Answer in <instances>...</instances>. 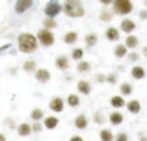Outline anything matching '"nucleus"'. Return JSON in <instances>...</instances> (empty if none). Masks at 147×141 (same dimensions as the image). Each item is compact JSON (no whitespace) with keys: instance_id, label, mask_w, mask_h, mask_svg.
I'll return each mask as SVG.
<instances>
[{"instance_id":"nucleus-38","label":"nucleus","mask_w":147,"mask_h":141,"mask_svg":"<svg viewBox=\"0 0 147 141\" xmlns=\"http://www.w3.org/2000/svg\"><path fill=\"white\" fill-rule=\"evenodd\" d=\"M43 123H32V130H34V134H39L41 130H43Z\"/></svg>"},{"instance_id":"nucleus-37","label":"nucleus","mask_w":147,"mask_h":141,"mask_svg":"<svg viewBox=\"0 0 147 141\" xmlns=\"http://www.w3.org/2000/svg\"><path fill=\"white\" fill-rule=\"evenodd\" d=\"M115 141H129V134L127 132H117L115 134Z\"/></svg>"},{"instance_id":"nucleus-8","label":"nucleus","mask_w":147,"mask_h":141,"mask_svg":"<svg viewBox=\"0 0 147 141\" xmlns=\"http://www.w3.org/2000/svg\"><path fill=\"white\" fill-rule=\"evenodd\" d=\"M108 123H110L112 126H119V124L125 123V115H123L121 112H117V110H112V112L108 113Z\"/></svg>"},{"instance_id":"nucleus-15","label":"nucleus","mask_w":147,"mask_h":141,"mask_svg":"<svg viewBox=\"0 0 147 141\" xmlns=\"http://www.w3.org/2000/svg\"><path fill=\"white\" fill-rule=\"evenodd\" d=\"M127 112L132 113V115H138V113L142 112V102L138 100V98H130V100H127Z\"/></svg>"},{"instance_id":"nucleus-17","label":"nucleus","mask_w":147,"mask_h":141,"mask_svg":"<svg viewBox=\"0 0 147 141\" xmlns=\"http://www.w3.org/2000/svg\"><path fill=\"white\" fill-rule=\"evenodd\" d=\"M130 76H132V80H144L147 76V71L142 65H132V69H130Z\"/></svg>"},{"instance_id":"nucleus-14","label":"nucleus","mask_w":147,"mask_h":141,"mask_svg":"<svg viewBox=\"0 0 147 141\" xmlns=\"http://www.w3.org/2000/svg\"><path fill=\"white\" fill-rule=\"evenodd\" d=\"M110 106L114 110H117V112H121V108H127L125 97H121V95H114V97H110Z\"/></svg>"},{"instance_id":"nucleus-45","label":"nucleus","mask_w":147,"mask_h":141,"mask_svg":"<svg viewBox=\"0 0 147 141\" xmlns=\"http://www.w3.org/2000/svg\"><path fill=\"white\" fill-rule=\"evenodd\" d=\"M0 141H7V138H6V134H2V132H0Z\"/></svg>"},{"instance_id":"nucleus-24","label":"nucleus","mask_w":147,"mask_h":141,"mask_svg":"<svg viewBox=\"0 0 147 141\" xmlns=\"http://www.w3.org/2000/svg\"><path fill=\"white\" fill-rule=\"evenodd\" d=\"M84 43H86V47H88V48H93L95 45L99 43V35H97L95 32L86 33V37H84Z\"/></svg>"},{"instance_id":"nucleus-43","label":"nucleus","mask_w":147,"mask_h":141,"mask_svg":"<svg viewBox=\"0 0 147 141\" xmlns=\"http://www.w3.org/2000/svg\"><path fill=\"white\" fill-rule=\"evenodd\" d=\"M138 141H147V134L140 132V134H138Z\"/></svg>"},{"instance_id":"nucleus-3","label":"nucleus","mask_w":147,"mask_h":141,"mask_svg":"<svg viewBox=\"0 0 147 141\" xmlns=\"http://www.w3.org/2000/svg\"><path fill=\"white\" fill-rule=\"evenodd\" d=\"M112 11L114 15H121V17H127L134 11V4L130 0H115L114 6H112Z\"/></svg>"},{"instance_id":"nucleus-6","label":"nucleus","mask_w":147,"mask_h":141,"mask_svg":"<svg viewBox=\"0 0 147 141\" xmlns=\"http://www.w3.org/2000/svg\"><path fill=\"white\" fill-rule=\"evenodd\" d=\"M65 104H67V102H65L61 97H52L49 100V108H50V112H52L54 115L63 112V110H65Z\"/></svg>"},{"instance_id":"nucleus-10","label":"nucleus","mask_w":147,"mask_h":141,"mask_svg":"<svg viewBox=\"0 0 147 141\" xmlns=\"http://www.w3.org/2000/svg\"><path fill=\"white\" fill-rule=\"evenodd\" d=\"M34 78H36L37 84H47L50 78H52V74H50L49 69H45V67H39V69L36 71V74H34Z\"/></svg>"},{"instance_id":"nucleus-40","label":"nucleus","mask_w":147,"mask_h":141,"mask_svg":"<svg viewBox=\"0 0 147 141\" xmlns=\"http://www.w3.org/2000/svg\"><path fill=\"white\" fill-rule=\"evenodd\" d=\"M114 2H115V0H100L102 7H110V6H114Z\"/></svg>"},{"instance_id":"nucleus-2","label":"nucleus","mask_w":147,"mask_h":141,"mask_svg":"<svg viewBox=\"0 0 147 141\" xmlns=\"http://www.w3.org/2000/svg\"><path fill=\"white\" fill-rule=\"evenodd\" d=\"M63 13L69 19H80L84 17L86 9H84L82 2H78V0H67V2H63Z\"/></svg>"},{"instance_id":"nucleus-35","label":"nucleus","mask_w":147,"mask_h":141,"mask_svg":"<svg viewBox=\"0 0 147 141\" xmlns=\"http://www.w3.org/2000/svg\"><path fill=\"white\" fill-rule=\"evenodd\" d=\"M4 124H6V126L9 128V130H17V128H19V124L15 123L13 117H6V119H4Z\"/></svg>"},{"instance_id":"nucleus-7","label":"nucleus","mask_w":147,"mask_h":141,"mask_svg":"<svg viewBox=\"0 0 147 141\" xmlns=\"http://www.w3.org/2000/svg\"><path fill=\"white\" fill-rule=\"evenodd\" d=\"M119 30H121V33L132 35V33H134V30H136V22H134L132 19L125 17V19H121V22H119Z\"/></svg>"},{"instance_id":"nucleus-42","label":"nucleus","mask_w":147,"mask_h":141,"mask_svg":"<svg viewBox=\"0 0 147 141\" xmlns=\"http://www.w3.org/2000/svg\"><path fill=\"white\" fill-rule=\"evenodd\" d=\"M69 141H84V138H82V136H71Z\"/></svg>"},{"instance_id":"nucleus-41","label":"nucleus","mask_w":147,"mask_h":141,"mask_svg":"<svg viewBox=\"0 0 147 141\" xmlns=\"http://www.w3.org/2000/svg\"><path fill=\"white\" fill-rule=\"evenodd\" d=\"M138 17H140L142 21H147V9H142L140 13H138Z\"/></svg>"},{"instance_id":"nucleus-30","label":"nucleus","mask_w":147,"mask_h":141,"mask_svg":"<svg viewBox=\"0 0 147 141\" xmlns=\"http://www.w3.org/2000/svg\"><path fill=\"white\" fill-rule=\"evenodd\" d=\"M65 102H67V106H69V108H78V106H80V95L71 93L67 98H65Z\"/></svg>"},{"instance_id":"nucleus-29","label":"nucleus","mask_w":147,"mask_h":141,"mask_svg":"<svg viewBox=\"0 0 147 141\" xmlns=\"http://www.w3.org/2000/svg\"><path fill=\"white\" fill-rule=\"evenodd\" d=\"M93 123H95V124H99V126H102L104 123H108V115H104V112L97 110V112L93 113Z\"/></svg>"},{"instance_id":"nucleus-44","label":"nucleus","mask_w":147,"mask_h":141,"mask_svg":"<svg viewBox=\"0 0 147 141\" xmlns=\"http://www.w3.org/2000/svg\"><path fill=\"white\" fill-rule=\"evenodd\" d=\"M140 54L144 56V58H147V47H144V48H142V52H140Z\"/></svg>"},{"instance_id":"nucleus-27","label":"nucleus","mask_w":147,"mask_h":141,"mask_svg":"<svg viewBox=\"0 0 147 141\" xmlns=\"http://www.w3.org/2000/svg\"><path fill=\"white\" fill-rule=\"evenodd\" d=\"M39 69L36 63V59H26L24 63H22V71L24 72H32V74H36V71Z\"/></svg>"},{"instance_id":"nucleus-26","label":"nucleus","mask_w":147,"mask_h":141,"mask_svg":"<svg viewBox=\"0 0 147 141\" xmlns=\"http://www.w3.org/2000/svg\"><path fill=\"white\" fill-rule=\"evenodd\" d=\"M61 41H63L65 45H76V41H78V33L76 32H67V33H63V37H61Z\"/></svg>"},{"instance_id":"nucleus-18","label":"nucleus","mask_w":147,"mask_h":141,"mask_svg":"<svg viewBox=\"0 0 147 141\" xmlns=\"http://www.w3.org/2000/svg\"><path fill=\"white\" fill-rule=\"evenodd\" d=\"M125 47L129 48L130 52H134L138 47H140V39H138L134 33H132V35H127V37H125Z\"/></svg>"},{"instance_id":"nucleus-20","label":"nucleus","mask_w":147,"mask_h":141,"mask_svg":"<svg viewBox=\"0 0 147 141\" xmlns=\"http://www.w3.org/2000/svg\"><path fill=\"white\" fill-rule=\"evenodd\" d=\"M17 134L21 136V138H28L30 134H34L32 123H21V124H19V128H17Z\"/></svg>"},{"instance_id":"nucleus-33","label":"nucleus","mask_w":147,"mask_h":141,"mask_svg":"<svg viewBox=\"0 0 147 141\" xmlns=\"http://www.w3.org/2000/svg\"><path fill=\"white\" fill-rule=\"evenodd\" d=\"M56 26H58L56 19H47V17L43 19V28L45 30H50V32H52V30H56Z\"/></svg>"},{"instance_id":"nucleus-32","label":"nucleus","mask_w":147,"mask_h":141,"mask_svg":"<svg viewBox=\"0 0 147 141\" xmlns=\"http://www.w3.org/2000/svg\"><path fill=\"white\" fill-rule=\"evenodd\" d=\"M76 71L80 72V74H86V72H90L91 71V63L90 61H80V63H76Z\"/></svg>"},{"instance_id":"nucleus-39","label":"nucleus","mask_w":147,"mask_h":141,"mask_svg":"<svg viewBox=\"0 0 147 141\" xmlns=\"http://www.w3.org/2000/svg\"><path fill=\"white\" fill-rule=\"evenodd\" d=\"M95 82H97V84H104V82H106V74L97 72V74H95Z\"/></svg>"},{"instance_id":"nucleus-31","label":"nucleus","mask_w":147,"mask_h":141,"mask_svg":"<svg viewBox=\"0 0 147 141\" xmlns=\"http://www.w3.org/2000/svg\"><path fill=\"white\" fill-rule=\"evenodd\" d=\"M71 59H75L76 63L84 61V48H73V52H71Z\"/></svg>"},{"instance_id":"nucleus-16","label":"nucleus","mask_w":147,"mask_h":141,"mask_svg":"<svg viewBox=\"0 0 147 141\" xmlns=\"http://www.w3.org/2000/svg\"><path fill=\"white\" fill-rule=\"evenodd\" d=\"M91 89H93V86H91L90 80H78V84H76V91H78L80 95H90Z\"/></svg>"},{"instance_id":"nucleus-4","label":"nucleus","mask_w":147,"mask_h":141,"mask_svg":"<svg viewBox=\"0 0 147 141\" xmlns=\"http://www.w3.org/2000/svg\"><path fill=\"white\" fill-rule=\"evenodd\" d=\"M43 13L47 19H56L60 13H63V2H56V0L47 2L43 7Z\"/></svg>"},{"instance_id":"nucleus-36","label":"nucleus","mask_w":147,"mask_h":141,"mask_svg":"<svg viewBox=\"0 0 147 141\" xmlns=\"http://www.w3.org/2000/svg\"><path fill=\"white\" fill-rule=\"evenodd\" d=\"M106 84L115 86V84H117V72H108L106 74Z\"/></svg>"},{"instance_id":"nucleus-22","label":"nucleus","mask_w":147,"mask_h":141,"mask_svg":"<svg viewBox=\"0 0 147 141\" xmlns=\"http://www.w3.org/2000/svg\"><path fill=\"white\" fill-rule=\"evenodd\" d=\"M45 117H47V115L43 113L41 108H34L32 112H30V119H32V123H43Z\"/></svg>"},{"instance_id":"nucleus-12","label":"nucleus","mask_w":147,"mask_h":141,"mask_svg":"<svg viewBox=\"0 0 147 141\" xmlns=\"http://www.w3.org/2000/svg\"><path fill=\"white\" fill-rule=\"evenodd\" d=\"M32 7H34L32 0H19V2H15V13L22 15V13H26L28 9H32Z\"/></svg>"},{"instance_id":"nucleus-23","label":"nucleus","mask_w":147,"mask_h":141,"mask_svg":"<svg viewBox=\"0 0 147 141\" xmlns=\"http://www.w3.org/2000/svg\"><path fill=\"white\" fill-rule=\"evenodd\" d=\"M58 123H60V119H58L56 115H47L43 121V126L47 128V130H54V128L58 126Z\"/></svg>"},{"instance_id":"nucleus-28","label":"nucleus","mask_w":147,"mask_h":141,"mask_svg":"<svg viewBox=\"0 0 147 141\" xmlns=\"http://www.w3.org/2000/svg\"><path fill=\"white\" fill-rule=\"evenodd\" d=\"M99 19L102 22H110L112 19H114V11H112L110 7H102V9H100V13H99Z\"/></svg>"},{"instance_id":"nucleus-9","label":"nucleus","mask_w":147,"mask_h":141,"mask_svg":"<svg viewBox=\"0 0 147 141\" xmlns=\"http://www.w3.org/2000/svg\"><path fill=\"white\" fill-rule=\"evenodd\" d=\"M71 56H65V54H60V56H56V59H54V65H56V69H60V71H67L69 69V65H71Z\"/></svg>"},{"instance_id":"nucleus-25","label":"nucleus","mask_w":147,"mask_h":141,"mask_svg":"<svg viewBox=\"0 0 147 141\" xmlns=\"http://www.w3.org/2000/svg\"><path fill=\"white\" fill-rule=\"evenodd\" d=\"M99 139H100V141H115V134L110 130V128H100Z\"/></svg>"},{"instance_id":"nucleus-13","label":"nucleus","mask_w":147,"mask_h":141,"mask_svg":"<svg viewBox=\"0 0 147 141\" xmlns=\"http://www.w3.org/2000/svg\"><path fill=\"white\" fill-rule=\"evenodd\" d=\"M75 128L76 130H86L88 128V124H90V119H88V115L86 113H78V115L75 117Z\"/></svg>"},{"instance_id":"nucleus-5","label":"nucleus","mask_w":147,"mask_h":141,"mask_svg":"<svg viewBox=\"0 0 147 141\" xmlns=\"http://www.w3.org/2000/svg\"><path fill=\"white\" fill-rule=\"evenodd\" d=\"M36 37H37V41H39V47H43V48H50L54 45V41H56L54 33L50 32V30H45V28H41L39 32L36 33Z\"/></svg>"},{"instance_id":"nucleus-11","label":"nucleus","mask_w":147,"mask_h":141,"mask_svg":"<svg viewBox=\"0 0 147 141\" xmlns=\"http://www.w3.org/2000/svg\"><path fill=\"white\" fill-rule=\"evenodd\" d=\"M104 37L112 43H119V37H121V30L115 28V26H108L106 32H104Z\"/></svg>"},{"instance_id":"nucleus-21","label":"nucleus","mask_w":147,"mask_h":141,"mask_svg":"<svg viewBox=\"0 0 147 141\" xmlns=\"http://www.w3.org/2000/svg\"><path fill=\"white\" fill-rule=\"evenodd\" d=\"M134 93V87L130 82H121L119 84V95L121 97H130V95Z\"/></svg>"},{"instance_id":"nucleus-46","label":"nucleus","mask_w":147,"mask_h":141,"mask_svg":"<svg viewBox=\"0 0 147 141\" xmlns=\"http://www.w3.org/2000/svg\"><path fill=\"white\" fill-rule=\"evenodd\" d=\"M144 4H145V9H147V2H144Z\"/></svg>"},{"instance_id":"nucleus-19","label":"nucleus","mask_w":147,"mask_h":141,"mask_svg":"<svg viewBox=\"0 0 147 141\" xmlns=\"http://www.w3.org/2000/svg\"><path fill=\"white\" fill-rule=\"evenodd\" d=\"M129 48L125 47V43H117L115 45V48H114V56L117 59H123V58H127V56H129Z\"/></svg>"},{"instance_id":"nucleus-1","label":"nucleus","mask_w":147,"mask_h":141,"mask_svg":"<svg viewBox=\"0 0 147 141\" xmlns=\"http://www.w3.org/2000/svg\"><path fill=\"white\" fill-rule=\"evenodd\" d=\"M17 47L22 54H34V52L39 48V41L34 33L30 32H22L17 35Z\"/></svg>"},{"instance_id":"nucleus-34","label":"nucleus","mask_w":147,"mask_h":141,"mask_svg":"<svg viewBox=\"0 0 147 141\" xmlns=\"http://www.w3.org/2000/svg\"><path fill=\"white\" fill-rule=\"evenodd\" d=\"M140 58H142V54L140 52H129V56H127V61H130V63H138L140 61Z\"/></svg>"}]
</instances>
